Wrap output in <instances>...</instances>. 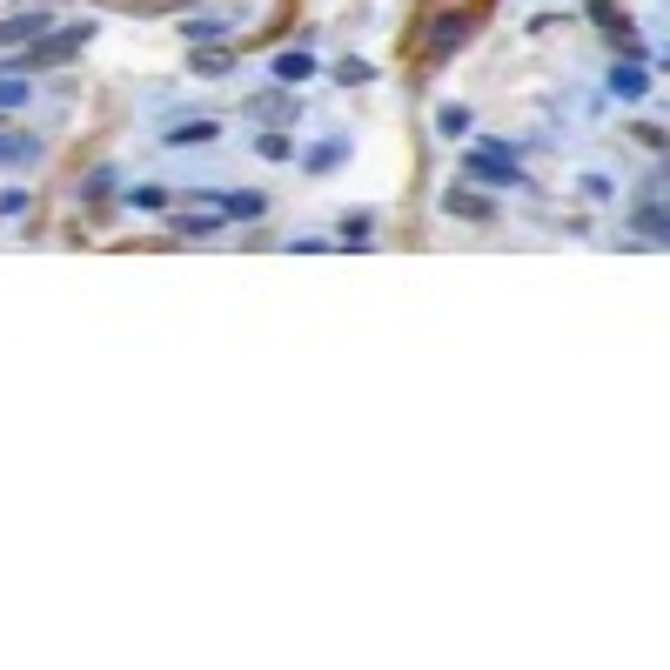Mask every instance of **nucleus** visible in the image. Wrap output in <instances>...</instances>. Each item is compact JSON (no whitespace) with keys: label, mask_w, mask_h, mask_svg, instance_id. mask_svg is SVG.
<instances>
[{"label":"nucleus","mask_w":670,"mask_h":670,"mask_svg":"<svg viewBox=\"0 0 670 670\" xmlns=\"http://www.w3.org/2000/svg\"><path fill=\"white\" fill-rule=\"evenodd\" d=\"M88 34H94L88 21H74V27H67V34H54V41H47V34H41V41H34V61H67L74 47H88Z\"/></svg>","instance_id":"1"},{"label":"nucleus","mask_w":670,"mask_h":670,"mask_svg":"<svg viewBox=\"0 0 670 670\" xmlns=\"http://www.w3.org/2000/svg\"><path fill=\"white\" fill-rule=\"evenodd\" d=\"M469 175H483V181H503V188H516V161L503 155V148H483V155H469Z\"/></svg>","instance_id":"2"},{"label":"nucleus","mask_w":670,"mask_h":670,"mask_svg":"<svg viewBox=\"0 0 670 670\" xmlns=\"http://www.w3.org/2000/svg\"><path fill=\"white\" fill-rule=\"evenodd\" d=\"M47 34V14H14V21H0V47H34Z\"/></svg>","instance_id":"3"},{"label":"nucleus","mask_w":670,"mask_h":670,"mask_svg":"<svg viewBox=\"0 0 670 670\" xmlns=\"http://www.w3.org/2000/svg\"><path fill=\"white\" fill-rule=\"evenodd\" d=\"M215 121H175V128H168V148H208V141H215Z\"/></svg>","instance_id":"4"},{"label":"nucleus","mask_w":670,"mask_h":670,"mask_svg":"<svg viewBox=\"0 0 670 670\" xmlns=\"http://www.w3.org/2000/svg\"><path fill=\"white\" fill-rule=\"evenodd\" d=\"M610 94H617V101H644L650 74H644V67H617V74H610Z\"/></svg>","instance_id":"5"},{"label":"nucleus","mask_w":670,"mask_h":670,"mask_svg":"<svg viewBox=\"0 0 670 670\" xmlns=\"http://www.w3.org/2000/svg\"><path fill=\"white\" fill-rule=\"evenodd\" d=\"M309 74H315V61L302 54V47H295V54H275V81H282V88H295V81H309Z\"/></svg>","instance_id":"6"},{"label":"nucleus","mask_w":670,"mask_h":670,"mask_svg":"<svg viewBox=\"0 0 670 670\" xmlns=\"http://www.w3.org/2000/svg\"><path fill=\"white\" fill-rule=\"evenodd\" d=\"M27 101H34V81H27V74H0V114L27 108Z\"/></svg>","instance_id":"7"},{"label":"nucleus","mask_w":670,"mask_h":670,"mask_svg":"<svg viewBox=\"0 0 670 670\" xmlns=\"http://www.w3.org/2000/svg\"><path fill=\"white\" fill-rule=\"evenodd\" d=\"M449 215H463V222H483V215H490V201H476V195H456V188H449V201H443Z\"/></svg>","instance_id":"8"},{"label":"nucleus","mask_w":670,"mask_h":670,"mask_svg":"<svg viewBox=\"0 0 670 670\" xmlns=\"http://www.w3.org/2000/svg\"><path fill=\"white\" fill-rule=\"evenodd\" d=\"M436 128L456 141V134H469V108H436Z\"/></svg>","instance_id":"9"},{"label":"nucleus","mask_w":670,"mask_h":670,"mask_svg":"<svg viewBox=\"0 0 670 670\" xmlns=\"http://www.w3.org/2000/svg\"><path fill=\"white\" fill-rule=\"evenodd\" d=\"M255 148H262L268 161H289V155H295V141H289V134H262V141H255Z\"/></svg>","instance_id":"10"},{"label":"nucleus","mask_w":670,"mask_h":670,"mask_svg":"<svg viewBox=\"0 0 670 670\" xmlns=\"http://www.w3.org/2000/svg\"><path fill=\"white\" fill-rule=\"evenodd\" d=\"M181 34H188V41H222V34H228V21H188Z\"/></svg>","instance_id":"11"},{"label":"nucleus","mask_w":670,"mask_h":670,"mask_svg":"<svg viewBox=\"0 0 670 670\" xmlns=\"http://www.w3.org/2000/svg\"><path fill=\"white\" fill-rule=\"evenodd\" d=\"M222 215H242V222H248V215H262V195H228Z\"/></svg>","instance_id":"12"},{"label":"nucleus","mask_w":670,"mask_h":670,"mask_svg":"<svg viewBox=\"0 0 670 670\" xmlns=\"http://www.w3.org/2000/svg\"><path fill=\"white\" fill-rule=\"evenodd\" d=\"M342 161V141H322V148H309V168H335Z\"/></svg>","instance_id":"13"},{"label":"nucleus","mask_w":670,"mask_h":670,"mask_svg":"<svg viewBox=\"0 0 670 670\" xmlns=\"http://www.w3.org/2000/svg\"><path fill=\"white\" fill-rule=\"evenodd\" d=\"M637 228H644L650 242H664V208H644V215H637Z\"/></svg>","instance_id":"14"},{"label":"nucleus","mask_w":670,"mask_h":670,"mask_svg":"<svg viewBox=\"0 0 670 670\" xmlns=\"http://www.w3.org/2000/svg\"><path fill=\"white\" fill-rule=\"evenodd\" d=\"M583 195H590V201H610L617 188H610V175H583Z\"/></svg>","instance_id":"15"}]
</instances>
